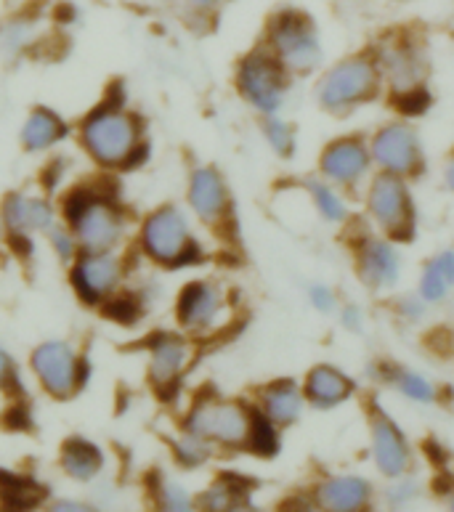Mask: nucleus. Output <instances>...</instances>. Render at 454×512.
I'll use <instances>...</instances> for the list:
<instances>
[{
  "mask_svg": "<svg viewBox=\"0 0 454 512\" xmlns=\"http://www.w3.org/2000/svg\"><path fill=\"white\" fill-rule=\"evenodd\" d=\"M383 67L388 69V77L393 83V93L412 91L420 88L423 77V64L409 46H388L383 51Z\"/></svg>",
  "mask_w": 454,
  "mask_h": 512,
  "instance_id": "nucleus-22",
  "label": "nucleus"
},
{
  "mask_svg": "<svg viewBox=\"0 0 454 512\" xmlns=\"http://www.w3.org/2000/svg\"><path fill=\"white\" fill-rule=\"evenodd\" d=\"M141 247L149 258L165 266H186L202 258V250L189 234V223L176 207H162L149 215L141 226Z\"/></svg>",
  "mask_w": 454,
  "mask_h": 512,
  "instance_id": "nucleus-2",
  "label": "nucleus"
},
{
  "mask_svg": "<svg viewBox=\"0 0 454 512\" xmlns=\"http://www.w3.org/2000/svg\"><path fill=\"white\" fill-rule=\"evenodd\" d=\"M354 393V380L335 367H316L306 377V398L314 406H338Z\"/></svg>",
  "mask_w": 454,
  "mask_h": 512,
  "instance_id": "nucleus-18",
  "label": "nucleus"
},
{
  "mask_svg": "<svg viewBox=\"0 0 454 512\" xmlns=\"http://www.w3.org/2000/svg\"><path fill=\"white\" fill-rule=\"evenodd\" d=\"M101 311L109 316L112 321H117V324H136V321L141 319V303L136 295H131V292H123V295H109L107 300H104V306H101Z\"/></svg>",
  "mask_w": 454,
  "mask_h": 512,
  "instance_id": "nucleus-28",
  "label": "nucleus"
},
{
  "mask_svg": "<svg viewBox=\"0 0 454 512\" xmlns=\"http://www.w3.org/2000/svg\"><path fill=\"white\" fill-rule=\"evenodd\" d=\"M194 3H197V6H202V8H210V6H216L218 0H194Z\"/></svg>",
  "mask_w": 454,
  "mask_h": 512,
  "instance_id": "nucleus-44",
  "label": "nucleus"
},
{
  "mask_svg": "<svg viewBox=\"0 0 454 512\" xmlns=\"http://www.w3.org/2000/svg\"><path fill=\"white\" fill-rule=\"evenodd\" d=\"M3 422H6V428H11V430H27L32 425V417H30V412H27V406L16 404L14 409L6 414V420Z\"/></svg>",
  "mask_w": 454,
  "mask_h": 512,
  "instance_id": "nucleus-37",
  "label": "nucleus"
},
{
  "mask_svg": "<svg viewBox=\"0 0 454 512\" xmlns=\"http://www.w3.org/2000/svg\"><path fill=\"white\" fill-rule=\"evenodd\" d=\"M247 449H253L255 454H263V457L277 454L279 438L269 417L253 414V428H250V438H247Z\"/></svg>",
  "mask_w": 454,
  "mask_h": 512,
  "instance_id": "nucleus-29",
  "label": "nucleus"
},
{
  "mask_svg": "<svg viewBox=\"0 0 454 512\" xmlns=\"http://www.w3.org/2000/svg\"><path fill=\"white\" fill-rule=\"evenodd\" d=\"M123 279V263L109 253H85L72 268V287L85 303H104Z\"/></svg>",
  "mask_w": 454,
  "mask_h": 512,
  "instance_id": "nucleus-10",
  "label": "nucleus"
},
{
  "mask_svg": "<svg viewBox=\"0 0 454 512\" xmlns=\"http://www.w3.org/2000/svg\"><path fill=\"white\" fill-rule=\"evenodd\" d=\"M266 136H269V141L274 144V149H277L279 154L293 152V133H290V128H287L285 123L269 120V123H266Z\"/></svg>",
  "mask_w": 454,
  "mask_h": 512,
  "instance_id": "nucleus-34",
  "label": "nucleus"
},
{
  "mask_svg": "<svg viewBox=\"0 0 454 512\" xmlns=\"http://www.w3.org/2000/svg\"><path fill=\"white\" fill-rule=\"evenodd\" d=\"M367 168H370V152L362 141L354 138L332 144L322 157L324 176L338 184H354L367 173Z\"/></svg>",
  "mask_w": 454,
  "mask_h": 512,
  "instance_id": "nucleus-15",
  "label": "nucleus"
},
{
  "mask_svg": "<svg viewBox=\"0 0 454 512\" xmlns=\"http://www.w3.org/2000/svg\"><path fill=\"white\" fill-rule=\"evenodd\" d=\"M176 457L178 462L186 467L202 465V462L210 457V441L194 436V433L186 430V436L181 438V441H176Z\"/></svg>",
  "mask_w": 454,
  "mask_h": 512,
  "instance_id": "nucleus-30",
  "label": "nucleus"
},
{
  "mask_svg": "<svg viewBox=\"0 0 454 512\" xmlns=\"http://www.w3.org/2000/svg\"><path fill=\"white\" fill-rule=\"evenodd\" d=\"M62 467L64 473L75 481H91L93 475H99V470L104 467V454L91 441L72 438L62 449Z\"/></svg>",
  "mask_w": 454,
  "mask_h": 512,
  "instance_id": "nucleus-24",
  "label": "nucleus"
},
{
  "mask_svg": "<svg viewBox=\"0 0 454 512\" xmlns=\"http://www.w3.org/2000/svg\"><path fill=\"white\" fill-rule=\"evenodd\" d=\"M189 202L202 221H218L226 210V186L216 170H194L189 184Z\"/></svg>",
  "mask_w": 454,
  "mask_h": 512,
  "instance_id": "nucleus-17",
  "label": "nucleus"
},
{
  "mask_svg": "<svg viewBox=\"0 0 454 512\" xmlns=\"http://www.w3.org/2000/svg\"><path fill=\"white\" fill-rule=\"evenodd\" d=\"M83 144L93 160L107 168H123L128 157L141 144V130L136 117L128 115L120 104H101L83 120L80 128Z\"/></svg>",
  "mask_w": 454,
  "mask_h": 512,
  "instance_id": "nucleus-1",
  "label": "nucleus"
},
{
  "mask_svg": "<svg viewBox=\"0 0 454 512\" xmlns=\"http://www.w3.org/2000/svg\"><path fill=\"white\" fill-rule=\"evenodd\" d=\"M311 303H314L319 311H324V314L335 308V298H332V292L327 290V287H314V290H311Z\"/></svg>",
  "mask_w": 454,
  "mask_h": 512,
  "instance_id": "nucleus-39",
  "label": "nucleus"
},
{
  "mask_svg": "<svg viewBox=\"0 0 454 512\" xmlns=\"http://www.w3.org/2000/svg\"><path fill=\"white\" fill-rule=\"evenodd\" d=\"M16 383V369H14V361L8 356L3 348H0V390L8 388V385Z\"/></svg>",
  "mask_w": 454,
  "mask_h": 512,
  "instance_id": "nucleus-38",
  "label": "nucleus"
},
{
  "mask_svg": "<svg viewBox=\"0 0 454 512\" xmlns=\"http://www.w3.org/2000/svg\"><path fill=\"white\" fill-rule=\"evenodd\" d=\"M253 414L245 404L237 401H218L205 398L192 406L186 417V430L194 436L205 438L210 444L224 446H247L250 428H253Z\"/></svg>",
  "mask_w": 454,
  "mask_h": 512,
  "instance_id": "nucleus-3",
  "label": "nucleus"
},
{
  "mask_svg": "<svg viewBox=\"0 0 454 512\" xmlns=\"http://www.w3.org/2000/svg\"><path fill=\"white\" fill-rule=\"evenodd\" d=\"M359 268H362L364 282L372 284V287H391L399 279V255L391 245L385 242H370V245L362 250V258H359Z\"/></svg>",
  "mask_w": 454,
  "mask_h": 512,
  "instance_id": "nucleus-19",
  "label": "nucleus"
},
{
  "mask_svg": "<svg viewBox=\"0 0 454 512\" xmlns=\"http://www.w3.org/2000/svg\"><path fill=\"white\" fill-rule=\"evenodd\" d=\"M372 444H375V462H378L380 473L391 475V478H399V475L407 473V438L401 436V430L383 414H378L372 420Z\"/></svg>",
  "mask_w": 454,
  "mask_h": 512,
  "instance_id": "nucleus-14",
  "label": "nucleus"
},
{
  "mask_svg": "<svg viewBox=\"0 0 454 512\" xmlns=\"http://www.w3.org/2000/svg\"><path fill=\"white\" fill-rule=\"evenodd\" d=\"M343 324H346L348 329L359 332V329H362V314H359V308H348L346 314H343Z\"/></svg>",
  "mask_w": 454,
  "mask_h": 512,
  "instance_id": "nucleus-40",
  "label": "nucleus"
},
{
  "mask_svg": "<svg viewBox=\"0 0 454 512\" xmlns=\"http://www.w3.org/2000/svg\"><path fill=\"white\" fill-rule=\"evenodd\" d=\"M157 499L165 510H189L192 507V497L186 494L178 483L162 481L160 489H157Z\"/></svg>",
  "mask_w": 454,
  "mask_h": 512,
  "instance_id": "nucleus-33",
  "label": "nucleus"
},
{
  "mask_svg": "<svg viewBox=\"0 0 454 512\" xmlns=\"http://www.w3.org/2000/svg\"><path fill=\"white\" fill-rule=\"evenodd\" d=\"M3 221L11 234H27V231H46L54 226V210L48 202L38 197L11 194L3 202Z\"/></svg>",
  "mask_w": 454,
  "mask_h": 512,
  "instance_id": "nucleus-16",
  "label": "nucleus"
},
{
  "mask_svg": "<svg viewBox=\"0 0 454 512\" xmlns=\"http://www.w3.org/2000/svg\"><path fill=\"white\" fill-rule=\"evenodd\" d=\"M202 505L210 510H234L239 505H247V489L239 478H221L213 489L202 497Z\"/></svg>",
  "mask_w": 454,
  "mask_h": 512,
  "instance_id": "nucleus-27",
  "label": "nucleus"
},
{
  "mask_svg": "<svg viewBox=\"0 0 454 512\" xmlns=\"http://www.w3.org/2000/svg\"><path fill=\"white\" fill-rule=\"evenodd\" d=\"M56 510H85V507L77 505V502H59V505H56Z\"/></svg>",
  "mask_w": 454,
  "mask_h": 512,
  "instance_id": "nucleus-42",
  "label": "nucleus"
},
{
  "mask_svg": "<svg viewBox=\"0 0 454 512\" xmlns=\"http://www.w3.org/2000/svg\"><path fill=\"white\" fill-rule=\"evenodd\" d=\"M454 284V253H444L428 263L420 282V292L425 300H441Z\"/></svg>",
  "mask_w": 454,
  "mask_h": 512,
  "instance_id": "nucleus-26",
  "label": "nucleus"
},
{
  "mask_svg": "<svg viewBox=\"0 0 454 512\" xmlns=\"http://www.w3.org/2000/svg\"><path fill=\"white\" fill-rule=\"evenodd\" d=\"M224 314V295L216 284L192 282L186 284L178 298V321L192 332H208L216 327L218 316Z\"/></svg>",
  "mask_w": 454,
  "mask_h": 512,
  "instance_id": "nucleus-11",
  "label": "nucleus"
},
{
  "mask_svg": "<svg viewBox=\"0 0 454 512\" xmlns=\"http://www.w3.org/2000/svg\"><path fill=\"white\" fill-rule=\"evenodd\" d=\"M396 99V104H399L401 112H407V115H412V112H423L425 107H428V93L423 91V88H412V91H401L393 96Z\"/></svg>",
  "mask_w": 454,
  "mask_h": 512,
  "instance_id": "nucleus-35",
  "label": "nucleus"
},
{
  "mask_svg": "<svg viewBox=\"0 0 454 512\" xmlns=\"http://www.w3.org/2000/svg\"><path fill=\"white\" fill-rule=\"evenodd\" d=\"M308 189H311V197H314L319 213H322L327 221H343V218H346V207H343V202L335 197L332 189H327L324 184H308Z\"/></svg>",
  "mask_w": 454,
  "mask_h": 512,
  "instance_id": "nucleus-31",
  "label": "nucleus"
},
{
  "mask_svg": "<svg viewBox=\"0 0 454 512\" xmlns=\"http://www.w3.org/2000/svg\"><path fill=\"white\" fill-rule=\"evenodd\" d=\"M370 502V483L354 475L332 478L319 489V505L330 510H359Z\"/></svg>",
  "mask_w": 454,
  "mask_h": 512,
  "instance_id": "nucleus-20",
  "label": "nucleus"
},
{
  "mask_svg": "<svg viewBox=\"0 0 454 512\" xmlns=\"http://www.w3.org/2000/svg\"><path fill=\"white\" fill-rule=\"evenodd\" d=\"M447 184H449V189L454 192V160L447 165Z\"/></svg>",
  "mask_w": 454,
  "mask_h": 512,
  "instance_id": "nucleus-43",
  "label": "nucleus"
},
{
  "mask_svg": "<svg viewBox=\"0 0 454 512\" xmlns=\"http://www.w3.org/2000/svg\"><path fill=\"white\" fill-rule=\"evenodd\" d=\"M261 401L266 417H269L271 422H277V425H293V422L301 417V390L295 388L290 380H279V383L269 385V388L263 390Z\"/></svg>",
  "mask_w": 454,
  "mask_h": 512,
  "instance_id": "nucleus-21",
  "label": "nucleus"
},
{
  "mask_svg": "<svg viewBox=\"0 0 454 512\" xmlns=\"http://www.w3.org/2000/svg\"><path fill=\"white\" fill-rule=\"evenodd\" d=\"M372 157L388 173H409L417 165V138L404 125H388L372 141Z\"/></svg>",
  "mask_w": 454,
  "mask_h": 512,
  "instance_id": "nucleus-13",
  "label": "nucleus"
},
{
  "mask_svg": "<svg viewBox=\"0 0 454 512\" xmlns=\"http://www.w3.org/2000/svg\"><path fill=\"white\" fill-rule=\"evenodd\" d=\"M43 497H46L43 486L30 481L27 475L0 470V505L3 507H8V510H30V507H38Z\"/></svg>",
  "mask_w": 454,
  "mask_h": 512,
  "instance_id": "nucleus-25",
  "label": "nucleus"
},
{
  "mask_svg": "<svg viewBox=\"0 0 454 512\" xmlns=\"http://www.w3.org/2000/svg\"><path fill=\"white\" fill-rule=\"evenodd\" d=\"M67 136V125L56 112L51 109H35L27 123L22 128V144L30 149V152H40V149H48L54 146L56 141H62Z\"/></svg>",
  "mask_w": 454,
  "mask_h": 512,
  "instance_id": "nucleus-23",
  "label": "nucleus"
},
{
  "mask_svg": "<svg viewBox=\"0 0 454 512\" xmlns=\"http://www.w3.org/2000/svg\"><path fill=\"white\" fill-rule=\"evenodd\" d=\"M239 91L255 109L274 112L285 93V77L277 59H271L269 54L247 56L239 67Z\"/></svg>",
  "mask_w": 454,
  "mask_h": 512,
  "instance_id": "nucleus-8",
  "label": "nucleus"
},
{
  "mask_svg": "<svg viewBox=\"0 0 454 512\" xmlns=\"http://www.w3.org/2000/svg\"><path fill=\"white\" fill-rule=\"evenodd\" d=\"M32 369H35L40 385L56 398H70L88 380V364L77 359L72 345L62 343V340H51V343L35 348Z\"/></svg>",
  "mask_w": 454,
  "mask_h": 512,
  "instance_id": "nucleus-5",
  "label": "nucleus"
},
{
  "mask_svg": "<svg viewBox=\"0 0 454 512\" xmlns=\"http://www.w3.org/2000/svg\"><path fill=\"white\" fill-rule=\"evenodd\" d=\"M51 245H54L59 258H72L77 250V239L75 234H70V231L54 229V226H51Z\"/></svg>",
  "mask_w": 454,
  "mask_h": 512,
  "instance_id": "nucleus-36",
  "label": "nucleus"
},
{
  "mask_svg": "<svg viewBox=\"0 0 454 512\" xmlns=\"http://www.w3.org/2000/svg\"><path fill=\"white\" fill-rule=\"evenodd\" d=\"M393 385L404 393V396L415 398V401H431L433 388L425 377L415 372H393Z\"/></svg>",
  "mask_w": 454,
  "mask_h": 512,
  "instance_id": "nucleus-32",
  "label": "nucleus"
},
{
  "mask_svg": "<svg viewBox=\"0 0 454 512\" xmlns=\"http://www.w3.org/2000/svg\"><path fill=\"white\" fill-rule=\"evenodd\" d=\"M449 505H452V507H454V494H452V499H449Z\"/></svg>",
  "mask_w": 454,
  "mask_h": 512,
  "instance_id": "nucleus-45",
  "label": "nucleus"
},
{
  "mask_svg": "<svg viewBox=\"0 0 454 512\" xmlns=\"http://www.w3.org/2000/svg\"><path fill=\"white\" fill-rule=\"evenodd\" d=\"M269 43L274 48V54H277L279 64L298 69V72L314 69L322 59V46H319L314 22L301 11H295V8L279 11L271 19Z\"/></svg>",
  "mask_w": 454,
  "mask_h": 512,
  "instance_id": "nucleus-4",
  "label": "nucleus"
},
{
  "mask_svg": "<svg viewBox=\"0 0 454 512\" xmlns=\"http://www.w3.org/2000/svg\"><path fill=\"white\" fill-rule=\"evenodd\" d=\"M370 213L388 234L407 239L412 231V202L407 186L401 184L396 173H383L375 178L370 189Z\"/></svg>",
  "mask_w": 454,
  "mask_h": 512,
  "instance_id": "nucleus-9",
  "label": "nucleus"
},
{
  "mask_svg": "<svg viewBox=\"0 0 454 512\" xmlns=\"http://www.w3.org/2000/svg\"><path fill=\"white\" fill-rule=\"evenodd\" d=\"M404 314L407 316H420L423 314V306H420V303H417V300H404Z\"/></svg>",
  "mask_w": 454,
  "mask_h": 512,
  "instance_id": "nucleus-41",
  "label": "nucleus"
},
{
  "mask_svg": "<svg viewBox=\"0 0 454 512\" xmlns=\"http://www.w3.org/2000/svg\"><path fill=\"white\" fill-rule=\"evenodd\" d=\"M189 364V345L176 335H157L149 340V377L154 388H170Z\"/></svg>",
  "mask_w": 454,
  "mask_h": 512,
  "instance_id": "nucleus-12",
  "label": "nucleus"
},
{
  "mask_svg": "<svg viewBox=\"0 0 454 512\" xmlns=\"http://www.w3.org/2000/svg\"><path fill=\"white\" fill-rule=\"evenodd\" d=\"M70 226L75 231L77 245L83 247L85 253H107L123 237V218L117 213V207L107 197L93 192Z\"/></svg>",
  "mask_w": 454,
  "mask_h": 512,
  "instance_id": "nucleus-7",
  "label": "nucleus"
},
{
  "mask_svg": "<svg viewBox=\"0 0 454 512\" xmlns=\"http://www.w3.org/2000/svg\"><path fill=\"white\" fill-rule=\"evenodd\" d=\"M378 88V72L375 64L367 59H348L338 64L319 85V101L330 109L354 107L359 101H367Z\"/></svg>",
  "mask_w": 454,
  "mask_h": 512,
  "instance_id": "nucleus-6",
  "label": "nucleus"
}]
</instances>
